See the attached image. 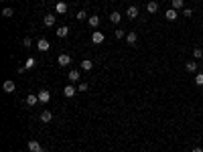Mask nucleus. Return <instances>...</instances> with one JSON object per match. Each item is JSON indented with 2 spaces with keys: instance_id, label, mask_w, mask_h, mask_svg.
<instances>
[{
  "instance_id": "obj_5",
  "label": "nucleus",
  "mask_w": 203,
  "mask_h": 152,
  "mask_svg": "<svg viewBox=\"0 0 203 152\" xmlns=\"http://www.w3.org/2000/svg\"><path fill=\"white\" fill-rule=\"evenodd\" d=\"M39 102H41V103H47V102H49V99H51V93H49V91H47V89H41V91H39Z\"/></svg>"
},
{
  "instance_id": "obj_27",
  "label": "nucleus",
  "mask_w": 203,
  "mask_h": 152,
  "mask_svg": "<svg viewBox=\"0 0 203 152\" xmlns=\"http://www.w3.org/2000/svg\"><path fill=\"white\" fill-rule=\"evenodd\" d=\"M195 83L203 85V73H195Z\"/></svg>"
},
{
  "instance_id": "obj_15",
  "label": "nucleus",
  "mask_w": 203,
  "mask_h": 152,
  "mask_svg": "<svg viewBox=\"0 0 203 152\" xmlns=\"http://www.w3.org/2000/svg\"><path fill=\"white\" fill-rule=\"evenodd\" d=\"M55 12H59V14H65V12H67V4H65V2H57V4H55Z\"/></svg>"
},
{
  "instance_id": "obj_7",
  "label": "nucleus",
  "mask_w": 203,
  "mask_h": 152,
  "mask_svg": "<svg viewBox=\"0 0 203 152\" xmlns=\"http://www.w3.org/2000/svg\"><path fill=\"white\" fill-rule=\"evenodd\" d=\"M2 89H4V91H6V93H12V91H14V89H16V85H14V81H12V79H6V81H4V85H2Z\"/></svg>"
},
{
  "instance_id": "obj_17",
  "label": "nucleus",
  "mask_w": 203,
  "mask_h": 152,
  "mask_svg": "<svg viewBox=\"0 0 203 152\" xmlns=\"http://www.w3.org/2000/svg\"><path fill=\"white\" fill-rule=\"evenodd\" d=\"M81 69H83V71H92V69H93V61L83 59V61H81Z\"/></svg>"
},
{
  "instance_id": "obj_6",
  "label": "nucleus",
  "mask_w": 203,
  "mask_h": 152,
  "mask_svg": "<svg viewBox=\"0 0 203 152\" xmlns=\"http://www.w3.org/2000/svg\"><path fill=\"white\" fill-rule=\"evenodd\" d=\"M39 118H41V122H43V124H49V122L53 120V114H51L49 110H43V112H41V116H39Z\"/></svg>"
},
{
  "instance_id": "obj_14",
  "label": "nucleus",
  "mask_w": 203,
  "mask_h": 152,
  "mask_svg": "<svg viewBox=\"0 0 203 152\" xmlns=\"http://www.w3.org/2000/svg\"><path fill=\"white\" fill-rule=\"evenodd\" d=\"M126 16H128V18H136V16H138V6H128Z\"/></svg>"
},
{
  "instance_id": "obj_10",
  "label": "nucleus",
  "mask_w": 203,
  "mask_h": 152,
  "mask_svg": "<svg viewBox=\"0 0 203 152\" xmlns=\"http://www.w3.org/2000/svg\"><path fill=\"white\" fill-rule=\"evenodd\" d=\"M126 43H128L130 47H134L136 43H138V34H136V33H128V34H126Z\"/></svg>"
},
{
  "instance_id": "obj_4",
  "label": "nucleus",
  "mask_w": 203,
  "mask_h": 152,
  "mask_svg": "<svg viewBox=\"0 0 203 152\" xmlns=\"http://www.w3.org/2000/svg\"><path fill=\"white\" fill-rule=\"evenodd\" d=\"M92 43H93V45H102V43H104V33H100V30H93Z\"/></svg>"
},
{
  "instance_id": "obj_21",
  "label": "nucleus",
  "mask_w": 203,
  "mask_h": 152,
  "mask_svg": "<svg viewBox=\"0 0 203 152\" xmlns=\"http://www.w3.org/2000/svg\"><path fill=\"white\" fill-rule=\"evenodd\" d=\"M35 65H37V59H33V57H29L27 61H24V69H33Z\"/></svg>"
},
{
  "instance_id": "obj_26",
  "label": "nucleus",
  "mask_w": 203,
  "mask_h": 152,
  "mask_svg": "<svg viewBox=\"0 0 203 152\" xmlns=\"http://www.w3.org/2000/svg\"><path fill=\"white\" fill-rule=\"evenodd\" d=\"M85 18H89L85 10H79V12H77V20H85Z\"/></svg>"
},
{
  "instance_id": "obj_13",
  "label": "nucleus",
  "mask_w": 203,
  "mask_h": 152,
  "mask_svg": "<svg viewBox=\"0 0 203 152\" xmlns=\"http://www.w3.org/2000/svg\"><path fill=\"white\" fill-rule=\"evenodd\" d=\"M165 16H167V20H177V16H179V12H177L175 8H169V10L165 12Z\"/></svg>"
},
{
  "instance_id": "obj_30",
  "label": "nucleus",
  "mask_w": 203,
  "mask_h": 152,
  "mask_svg": "<svg viewBox=\"0 0 203 152\" xmlns=\"http://www.w3.org/2000/svg\"><path fill=\"white\" fill-rule=\"evenodd\" d=\"M124 37H126V33H124L122 29H118V30H116V39H124Z\"/></svg>"
},
{
  "instance_id": "obj_22",
  "label": "nucleus",
  "mask_w": 203,
  "mask_h": 152,
  "mask_svg": "<svg viewBox=\"0 0 203 152\" xmlns=\"http://www.w3.org/2000/svg\"><path fill=\"white\" fill-rule=\"evenodd\" d=\"M171 4H173V8H175V10H179V8L185 6V0H171Z\"/></svg>"
},
{
  "instance_id": "obj_16",
  "label": "nucleus",
  "mask_w": 203,
  "mask_h": 152,
  "mask_svg": "<svg viewBox=\"0 0 203 152\" xmlns=\"http://www.w3.org/2000/svg\"><path fill=\"white\" fill-rule=\"evenodd\" d=\"M146 10H148L150 14H154V12L158 10V2H154V0H150V2L146 4Z\"/></svg>"
},
{
  "instance_id": "obj_33",
  "label": "nucleus",
  "mask_w": 203,
  "mask_h": 152,
  "mask_svg": "<svg viewBox=\"0 0 203 152\" xmlns=\"http://www.w3.org/2000/svg\"><path fill=\"white\" fill-rule=\"evenodd\" d=\"M2 2H6V0H2Z\"/></svg>"
},
{
  "instance_id": "obj_19",
  "label": "nucleus",
  "mask_w": 203,
  "mask_h": 152,
  "mask_svg": "<svg viewBox=\"0 0 203 152\" xmlns=\"http://www.w3.org/2000/svg\"><path fill=\"white\" fill-rule=\"evenodd\" d=\"M185 69H187L189 73H195L197 71V63L195 61H187V63H185Z\"/></svg>"
},
{
  "instance_id": "obj_31",
  "label": "nucleus",
  "mask_w": 203,
  "mask_h": 152,
  "mask_svg": "<svg viewBox=\"0 0 203 152\" xmlns=\"http://www.w3.org/2000/svg\"><path fill=\"white\" fill-rule=\"evenodd\" d=\"M88 87H89L88 83H79V85H77V89H79V91H88Z\"/></svg>"
},
{
  "instance_id": "obj_11",
  "label": "nucleus",
  "mask_w": 203,
  "mask_h": 152,
  "mask_svg": "<svg viewBox=\"0 0 203 152\" xmlns=\"http://www.w3.org/2000/svg\"><path fill=\"white\" fill-rule=\"evenodd\" d=\"M88 23H89V27H92V29L100 27V16H98V14H92V16L88 18Z\"/></svg>"
},
{
  "instance_id": "obj_9",
  "label": "nucleus",
  "mask_w": 203,
  "mask_h": 152,
  "mask_svg": "<svg viewBox=\"0 0 203 152\" xmlns=\"http://www.w3.org/2000/svg\"><path fill=\"white\" fill-rule=\"evenodd\" d=\"M49 47H51V45H49V41H47V39H41V41L37 43V49L41 51V53H45V51H49Z\"/></svg>"
},
{
  "instance_id": "obj_1",
  "label": "nucleus",
  "mask_w": 203,
  "mask_h": 152,
  "mask_svg": "<svg viewBox=\"0 0 203 152\" xmlns=\"http://www.w3.org/2000/svg\"><path fill=\"white\" fill-rule=\"evenodd\" d=\"M29 152H47L45 148L41 146V142H37V140H29Z\"/></svg>"
},
{
  "instance_id": "obj_20",
  "label": "nucleus",
  "mask_w": 203,
  "mask_h": 152,
  "mask_svg": "<svg viewBox=\"0 0 203 152\" xmlns=\"http://www.w3.org/2000/svg\"><path fill=\"white\" fill-rule=\"evenodd\" d=\"M69 34V27H61V29H57V37L59 39H65Z\"/></svg>"
},
{
  "instance_id": "obj_2",
  "label": "nucleus",
  "mask_w": 203,
  "mask_h": 152,
  "mask_svg": "<svg viewBox=\"0 0 203 152\" xmlns=\"http://www.w3.org/2000/svg\"><path fill=\"white\" fill-rule=\"evenodd\" d=\"M57 63H59V67H67V65L71 63V57H69L67 53H61V55L57 57Z\"/></svg>"
},
{
  "instance_id": "obj_18",
  "label": "nucleus",
  "mask_w": 203,
  "mask_h": 152,
  "mask_svg": "<svg viewBox=\"0 0 203 152\" xmlns=\"http://www.w3.org/2000/svg\"><path fill=\"white\" fill-rule=\"evenodd\" d=\"M110 20H112V23H114V24H118V23H120V20H122V14H120V12H118V10H114V12H110Z\"/></svg>"
},
{
  "instance_id": "obj_8",
  "label": "nucleus",
  "mask_w": 203,
  "mask_h": 152,
  "mask_svg": "<svg viewBox=\"0 0 203 152\" xmlns=\"http://www.w3.org/2000/svg\"><path fill=\"white\" fill-rule=\"evenodd\" d=\"M77 93V89H75V85H65V89H63V95H65V97H73V95Z\"/></svg>"
},
{
  "instance_id": "obj_24",
  "label": "nucleus",
  "mask_w": 203,
  "mask_h": 152,
  "mask_svg": "<svg viewBox=\"0 0 203 152\" xmlns=\"http://www.w3.org/2000/svg\"><path fill=\"white\" fill-rule=\"evenodd\" d=\"M24 102H27V106H35V103L39 102V95H29Z\"/></svg>"
},
{
  "instance_id": "obj_25",
  "label": "nucleus",
  "mask_w": 203,
  "mask_h": 152,
  "mask_svg": "<svg viewBox=\"0 0 203 152\" xmlns=\"http://www.w3.org/2000/svg\"><path fill=\"white\" fill-rule=\"evenodd\" d=\"M193 57H195V59H201L203 57V49H201V47H195V49H193Z\"/></svg>"
},
{
  "instance_id": "obj_29",
  "label": "nucleus",
  "mask_w": 203,
  "mask_h": 152,
  "mask_svg": "<svg viewBox=\"0 0 203 152\" xmlns=\"http://www.w3.org/2000/svg\"><path fill=\"white\" fill-rule=\"evenodd\" d=\"M23 45L27 47V49H31V47H33V41H31V37H27V39H24V41H23Z\"/></svg>"
},
{
  "instance_id": "obj_32",
  "label": "nucleus",
  "mask_w": 203,
  "mask_h": 152,
  "mask_svg": "<svg viewBox=\"0 0 203 152\" xmlns=\"http://www.w3.org/2000/svg\"><path fill=\"white\" fill-rule=\"evenodd\" d=\"M191 152H203V148H201V146H193Z\"/></svg>"
},
{
  "instance_id": "obj_23",
  "label": "nucleus",
  "mask_w": 203,
  "mask_h": 152,
  "mask_svg": "<svg viewBox=\"0 0 203 152\" xmlns=\"http://www.w3.org/2000/svg\"><path fill=\"white\" fill-rule=\"evenodd\" d=\"M12 14H14V10H12L10 6H6V8L2 10V16H4V18H12Z\"/></svg>"
},
{
  "instance_id": "obj_28",
  "label": "nucleus",
  "mask_w": 203,
  "mask_h": 152,
  "mask_svg": "<svg viewBox=\"0 0 203 152\" xmlns=\"http://www.w3.org/2000/svg\"><path fill=\"white\" fill-rule=\"evenodd\" d=\"M183 16L191 18V16H193V10H191V8H183Z\"/></svg>"
},
{
  "instance_id": "obj_3",
  "label": "nucleus",
  "mask_w": 203,
  "mask_h": 152,
  "mask_svg": "<svg viewBox=\"0 0 203 152\" xmlns=\"http://www.w3.org/2000/svg\"><path fill=\"white\" fill-rule=\"evenodd\" d=\"M79 77L81 75H79V71H77V69H71V71L67 73V79H69V83H71V85L77 83V81H79Z\"/></svg>"
},
{
  "instance_id": "obj_12",
  "label": "nucleus",
  "mask_w": 203,
  "mask_h": 152,
  "mask_svg": "<svg viewBox=\"0 0 203 152\" xmlns=\"http://www.w3.org/2000/svg\"><path fill=\"white\" fill-rule=\"evenodd\" d=\"M43 24H45V27H53V24H55V14H45Z\"/></svg>"
}]
</instances>
